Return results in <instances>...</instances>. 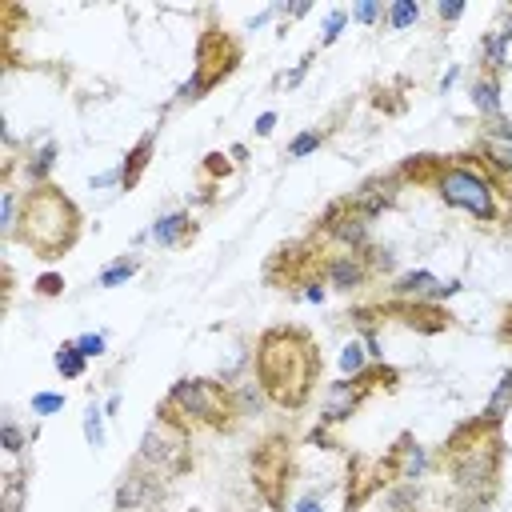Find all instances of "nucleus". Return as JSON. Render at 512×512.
<instances>
[{
	"mask_svg": "<svg viewBox=\"0 0 512 512\" xmlns=\"http://www.w3.org/2000/svg\"><path fill=\"white\" fill-rule=\"evenodd\" d=\"M64 408V396H56V392H36L32 396V412L36 416H52V412H60Z\"/></svg>",
	"mask_w": 512,
	"mask_h": 512,
	"instance_id": "c85d7f7f",
	"label": "nucleus"
},
{
	"mask_svg": "<svg viewBox=\"0 0 512 512\" xmlns=\"http://www.w3.org/2000/svg\"><path fill=\"white\" fill-rule=\"evenodd\" d=\"M484 412L488 416H496V420H504V416H512V368L500 376V384H496V392H492V400L484 404Z\"/></svg>",
	"mask_w": 512,
	"mask_h": 512,
	"instance_id": "393cba45",
	"label": "nucleus"
},
{
	"mask_svg": "<svg viewBox=\"0 0 512 512\" xmlns=\"http://www.w3.org/2000/svg\"><path fill=\"white\" fill-rule=\"evenodd\" d=\"M32 288H36V296H60V292H64V276L48 272V276H40Z\"/></svg>",
	"mask_w": 512,
	"mask_h": 512,
	"instance_id": "473e14b6",
	"label": "nucleus"
},
{
	"mask_svg": "<svg viewBox=\"0 0 512 512\" xmlns=\"http://www.w3.org/2000/svg\"><path fill=\"white\" fill-rule=\"evenodd\" d=\"M368 364H372V360L364 356V348H360L356 340H352V344L344 348V356H340V368H344V376H356V372H364Z\"/></svg>",
	"mask_w": 512,
	"mask_h": 512,
	"instance_id": "cd10ccee",
	"label": "nucleus"
},
{
	"mask_svg": "<svg viewBox=\"0 0 512 512\" xmlns=\"http://www.w3.org/2000/svg\"><path fill=\"white\" fill-rule=\"evenodd\" d=\"M404 188H424L440 204L468 212L484 232L512 236V172H504L488 152H412L396 164Z\"/></svg>",
	"mask_w": 512,
	"mask_h": 512,
	"instance_id": "f257e3e1",
	"label": "nucleus"
},
{
	"mask_svg": "<svg viewBox=\"0 0 512 512\" xmlns=\"http://www.w3.org/2000/svg\"><path fill=\"white\" fill-rule=\"evenodd\" d=\"M296 512H324V508H320V504H316V496H304V500H300V508H296Z\"/></svg>",
	"mask_w": 512,
	"mask_h": 512,
	"instance_id": "a19ab883",
	"label": "nucleus"
},
{
	"mask_svg": "<svg viewBox=\"0 0 512 512\" xmlns=\"http://www.w3.org/2000/svg\"><path fill=\"white\" fill-rule=\"evenodd\" d=\"M452 292H460V280H436L432 272H404L388 288V296L396 300H428V304H440Z\"/></svg>",
	"mask_w": 512,
	"mask_h": 512,
	"instance_id": "f3484780",
	"label": "nucleus"
},
{
	"mask_svg": "<svg viewBox=\"0 0 512 512\" xmlns=\"http://www.w3.org/2000/svg\"><path fill=\"white\" fill-rule=\"evenodd\" d=\"M272 124H276V112H264V116L256 120V132H260V136H268V132H272Z\"/></svg>",
	"mask_w": 512,
	"mask_h": 512,
	"instance_id": "58836bf2",
	"label": "nucleus"
},
{
	"mask_svg": "<svg viewBox=\"0 0 512 512\" xmlns=\"http://www.w3.org/2000/svg\"><path fill=\"white\" fill-rule=\"evenodd\" d=\"M264 284L288 296H304L308 304H320L328 296L324 284V244L316 236H296L288 244H276L260 268Z\"/></svg>",
	"mask_w": 512,
	"mask_h": 512,
	"instance_id": "0eeeda50",
	"label": "nucleus"
},
{
	"mask_svg": "<svg viewBox=\"0 0 512 512\" xmlns=\"http://www.w3.org/2000/svg\"><path fill=\"white\" fill-rule=\"evenodd\" d=\"M392 480H388V468H384V456H364V452H352L348 456V472H344V512H360L376 492H388Z\"/></svg>",
	"mask_w": 512,
	"mask_h": 512,
	"instance_id": "ddd939ff",
	"label": "nucleus"
},
{
	"mask_svg": "<svg viewBox=\"0 0 512 512\" xmlns=\"http://www.w3.org/2000/svg\"><path fill=\"white\" fill-rule=\"evenodd\" d=\"M384 20H388V28H408V24H416V20H420V8H416L412 0H400V4H392V8H388V16H384Z\"/></svg>",
	"mask_w": 512,
	"mask_h": 512,
	"instance_id": "bb28decb",
	"label": "nucleus"
},
{
	"mask_svg": "<svg viewBox=\"0 0 512 512\" xmlns=\"http://www.w3.org/2000/svg\"><path fill=\"white\" fill-rule=\"evenodd\" d=\"M0 436H4V452H12V456H20V452H24V432H20V424H12V420H8V424L0 428Z\"/></svg>",
	"mask_w": 512,
	"mask_h": 512,
	"instance_id": "2f4dec72",
	"label": "nucleus"
},
{
	"mask_svg": "<svg viewBox=\"0 0 512 512\" xmlns=\"http://www.w3.org/2000/svg\"><path fill=\"white\" fill-rule=\"evenodd\" d=\"M344 320H348L352 328H360L368 340H372V332L384 328V324H400V328H412V332H420V336H440V332H448V328L456 324V316H452L444 304L396 300V296L376 300V304H356Z\"/></svg>",
	"mask_w": 512,
	"mask_h": 512,
	"instance_id": "1a4fd4ad",
	"label": "nucleus"
},
{
	"mask_svg": "<svg viewBox=\"0 0 512 512\" xmlns=\"http://www.w3.org/2000/svg\"><path fill=\"white\" fill-rule=\"evenodd\" d=\"M468 92H472V104H476L480 116L500 120V72L496 68H480L472 76V88Z\"/></svg>",
	"mask_w": 512,
	"mask_h": 512,
	"instance_id": "aec40b11",
	"label": "nucleus"
},
{
	"mask_svg": "<svg viewBox=\"0 0 512 512\" xmlns=\"http://www.w3.org/2000/svg\"><path fill=\"white\" fill-rule=\"evenodd\" d=\"M28 464H16V468H8L4 476H0V512H24V504H28Z\"/></svg>",
	"mask_w": 512,
	"mask_h": 512,
	"instance_id": "412c9836",
	"label": "nucleus"
},
{
	"mask_svg": "<svg viewBox=\"0 0 512 512\" xmlns=\"http://www.w3.org/2000/svg\"><path fill=\"white\" fill-rule=\"evenodd\" d=\"M152 156H156V132H144V136L124 152V164H120V188H124V192H132V188L144 180Z\"/></svg>",
	"mask_w": 512,
	"mask_h": 512,
	"instance_id": "a211bd4d",
	"label": "nucleus"
},
{
	"mask_svg": "<svg viewBox=\"0 0 512 512\" xmlns=\"http://www.w3.org/2000/svg\"><path fill=\"white\" fill-rule=\"evenodd\" d=\"M384 468H388V480L392 488L396 484H416L424 472H432V456L420 448V440L412 432H400L392 440V448L384 452Z\"/></svg>",
	"mask_w": 512,
	"mask_h": 512,
	"instance_id": "dca6fc26",
	"label": "nucleus"
},
{
	"mask_svg": "<svg viewBox=\"0 0 512 512\" xmlns=\"http://www.w3.org/2000/svg\"><path fill=\"white\" fill-rule=\"evenodd\" d=\"M504 420L480 412L456 424L432 452V472H440L452 488L460 512H488L504 484Z\"/></svg>",
	"mask_w": 512,
	"mask_h": 512,
	"instance_id": "f03ea898",
	"label": "nucleus"
},
{
	"mask_svg": "<svg viewBox=\"0 0 512 512\" xmlns=\"http://www.w3.org/2000/svg\"><path fill=\"white\" fill-rule=\"evenodd\" d=\"M344 20H348V12L344 8H336V12H328V24H324V36H320V48H328L336 36H340V28H344Z\"/></svg>",
	"mask_w": 512,
	"mask_h": 512,
	"instance_id": "7c9ffc66",
	"label": "nucleus"
},
{
	"mask_svg": "<svg viewBox=\"0 0 512 512\" xmlns=\"http://www.w3.org/2000/svg\"><path fill=\"white\" fill-rule=\"evenodd\" d=\"M168 488L172 484L164 476H156L152 468H144L140 460H132L124 468V476H120V488H116V512H152L164 500Z\"/></svg>",
	"mask_w": 512,
	"mask_h": 512,
	"instance_id": "4468645a",
	"label": "nucleus"
},
{
	"mask_svg": "<svg viewBox=\"0 0 512 512\" xmlns=\"http://www.w3.org/2000/svg\"><path fill=\"white\" fill-rule=\"evenodd\" d=\"M332 136V128L328 124H316V128H308V132H300L288 148H284V160H300V156H308V152H316L324 140Z\"/></svg>",
	"mask_w": 512,
	"mask_h": 512,
	"instance_id": "4be33fe9",
	"label": "nucleus"
},
{
	"mask_svg": "<svg viewBox=\"0 0 512 512\" xmlns=\"http://www.w3.org/2000/svg\"><path fill=\"white\" fill-rule=\"evenodd\" d=\"M84 236V212L60 184H28L20 192V216L12 244H24L36 260H60L68 256Z\"/></svg>",
	"mask_w": 512,
	"mask_h": 512,
	"instance_id": "20e7f679",
	"label": "nucleus"
},
{
	"mask_svg": "<svg viewBox=\"0 0 512 512\" xmlns=\"http://www.w3.org/2000/svg\"><path fill=\"white\" fill-rule=\"evenodd\" d=\"M496 340H500L504 348H512V304H504V312H500V324H496Z\"/></svg>",
	"mask_w": 512,
	"mask_h": 512,
	"instance_id": "f704fd0d",
	"label": "nucleus"
},
{
	"mask_svg": "<svg viewBox=\"0 0 512 512\" xmlns=\"http://www.w3.org/2000/svg\"><path fill=\"white\" fill-rule=\"evenodd\" d=\"M156 416L172 420L188 432L204 428L216 436H232L244 420V408H240V396L232 384L212 380V376H184L164 392V400L156 404Z\"/></svg>",
	"mask_w": 512,
	"mask_h": 512,
	"instance_id": "39448f33",
	"label": "nucleus"
},
{
	"mask_svg": "<svg viewBox=\"0 0 512 512\" xmlns=\"http://www.w3.org/2000/svg\"><path fill=\"white\" fill-rule=\"evenodd\" d=\"M248 480L268 512H288V492L296 484V436L284 428L264 432L248 452Z\"/></svg>",
	"mask_w": 512,
	"mask_h": 512,
	"instance_id": "6e6552de",
	"label": "nucleus"
},
{
	"mask_svg": "<svg viewBox=\"0 0 512 512\" xmlns=\"http://www.w3.org/2000/svg\"><path fill=\"white\" fill-rule=\"evenodd\" d=\"M196 220H192V212H172V216H160L156 224H152V240L160 244V248H188L192 240H196Z\"/></svg>",
	"mask_w": 512,
	"mask_h": 512,
	"instance_id": "6ab92c4d",
	"label": "nucleus"
},
{
	"mask_svg": "<svg viewBox=\"0 0 512 512\" xmlns=\"http://www.w3.org/2000/svg\"><path fill=\"white\" fill-rule=\"evenodd\" d=\"M460 16H464V4H460V0H452V4L444 0V4H440V20H460Z\"/></svg>",
	"mask_w": 512,
	"mask_h": 512,
	"instance_id": "4c0bfd02",
	"label": "nucleus"
},
{
	"mask_svg": "<svg viewBox=\"0 0 512 512\" xmlns=\"http://www.w3.org/2000/svg\"><path fill=\"white\" fill-rule=\"evenodd\" d=\"M400 192H404V180H400L396 168H388V172H372V176H364V180L348 192V204L372 224L376 216H384L388 208H396Z\"/></svg>",
	"mask_w": 512,
	"mask_h": 512,
	"instance_id": "2eb2a0df",
	"label": "nucleus"
},
{
	"mask_svg": "<svg viewBox=\"0 0 512 512\" xmlns=\"http://www.w3.org/2000/svg\"><path fill=\"white\" fill-rule=\"evenodd\" d=\"M88 420H84V436H88V444L92 448H100L104 444V428H100V408L96 404H88V412H84Z\"/></svg>",
	"mask_w": 512,
	"mask_h": 512,
	"instance_id": "c756f323",
	"label": "nucleus"
},
{
	"mask_svg": "<svg viewBox=\"0 0 512 512\" xmlns=\"http://www.w3.org/2000/svg\"><path fill=\"white\" fill-rule=\"evenodd\" d=\"M252 372L268 404H276L280 412H300L320 388L324 356L304 324H272L256 336Z\"/></svg>",
	"mask_w": 512,
	"mask_h": 512,
	"instance_id": "7ed1b4c3",
	"label": "nucleus"
},
{
	"mask_svg": "<svg viewBox=\"0 0 512 512\" xmlns=\"http://www.w3.org/2000/svg\"><path fill=\"white\" fill-rule=\"evenodd\" d=\"M392 268V256L376 244H364V248H332L324 244V284L332 292H360L368 288L372 280H380L384 272Z\"/></svg>",
	"mask_w": 512,
	"mask_h": 512,
	"instance_id": "f8f14e48",
	"label": "nucleus"
},
{
	"mask_svg": "<svg viewBox=\"0 0 512 512\" xmlns=\"http://www.w3.org/2000/svg\"><path fill=\"white\" fill-rule=\"evenodd\" d=\"M204 172H208V176H228L232 164H228L224 152H208V156H204Z\"/></svg>",
	"mask_w": 512,
	"mask_h": 512,
	"instance_id": "72a5a7b5",
	"label": "nucleus"
},
{
	"mask_svg": "<svg viewBox=\"0 0 512 512\" xmlns=\"http://www.w3.org/2000/svg\"><path fill=\"white\" fill-rule=\"evenodd\" d=\"M244 64V40L220 20L216 8L204 12V24H200V36H196V56H192V76L180 84L176 92V108L184 104H200L208 92H216L224 80L236 76V68Z\"/></svg>",
	"mask_w": 512,
	"mask_h": 512,
	"instance_id": "423d86ee",
	"label": "nucleus"
},
{
	"mask_svg": "<svg viewBox=\"0 0 512 512\" xmlns=\"http://www.w3.org/2000/svg\"><path fill=\"white\" fill-rule=\"evenodd\" d=\"M136 272H140V256H120L116 264H108V268L100 272V288H116V284L132 280Z\"/></svg>",
	"mask_w": 512,
	"mask_h": 512,
	"instance_id": "5701e85b",
	"label": "nucleus"
},
{
	"mask_svg": "<svg viewBox=\"0 0 512 512\" xmlns=\"http://www.w3.org/2000/svg\"><path fill=\"white\" fill-rule=\"evenodd\" d=\"M136 460H140L144 468H152L156 476H164L168 484H176V480L188 476L192 464H196V456H192V432L180 428V424H172V420H160V416H156V420L148 424L144 440H140Z\"/></svg>",
	"mask_w": 512,
	"mask_h": 512,
	"instance_id": "9b49d317",
	"label": "nucleus"
},
{
	"mask_svg": "<svg viewBox=\"0 0 512 512\" xmlns=\"http://www.w3.org/2000/svg\"><path fill=\"white\" fill-rule=\"evenodd\" d=\"M352 16H356V20H364V24H372V20L380 16V4H372V0H364V4H356V8H352Z\"/></svg>",
	"mask_w": 512,
	"mask_h": 512,
	"instance_id": "e433bc0d",
	"label": "nucleus"
},
{
	"mask_svg": "<svg viewBox=\"0 0 512 512\" xmlns=\"http://www.w3.org/2000/svg\"><path fill=\"white\" fill-rule=\"evenodd\" d=\"M396 388H400V368L372 360L364 372H356V376H344V380L328 384V392H324V416H320V428H336V424L352 420V416H356V412H360L376 392H396Z\"/></svg>",
	"mask_w": 512,
	"mask_h": 512,
	"instance_id": "9d476101",
	"label": "nucleus"
},
{
	"mask_svg": "<svg viewBox=\"0 0 512 512\" xmlns=\"http://www.w3.org/2000/svg\"><path fill=\"white\" fill-rule=\"evenodd\" d=\"M76 344H80V352H84V356H100V352H104V336H92V332H88V336H80Z\"/></svg>",
	"mask_w": 512,
	"mask_h": 512,
	"instance_id": "c9c22d12",
	"label": "nucleus"
},
{
	"mask_svg": "<svg viewBox=\"0 0 512 512\" xmlns=\"http://www.w3.org/2000/svg\"><path fill=\"white\" fill-rule=\"evenodd\" d=\"M496 36H500V40H504V44H508V40H512V8H508V12H504V28H496Z\"/></svg>",
	"mask_w": 512,
	"mask_h": 512,
	"instance_id": "ea45409f",
	"label": "nucleus"
},
{
	"mask_svg": "<svg viewBox=\"0 0 512 512\" xmlns=\"http://www.w3.org/2000/svg\"><path fill=\"white\" fill-rule=\"evenodd\" d=\"M52 160H56V144H40V152L28 160V184H48V172H52Z\"/></svg>",
	"mask_w": 512,
	"mask_h": 512,
	"instance_id": "a878e982",
	"label": "nucleus"
},
{
	"mask_svg": "<svg viewBox=\"0 0 512 512\" xmlns=\"http://www.w3.org/2000/svg\"><path fill=\"white\" fill-rule=\"evenodd\" d=\"M84 360H88V356L80 352V344H76V340L56 348V372H60V376H68V380H76V376L84 372Z\"/></svg>",
	"mask_w": 512,
	"mask_h": 512,
	"instance_id": "b1692460",
	"label": "nucleus"
}]
</instances>
